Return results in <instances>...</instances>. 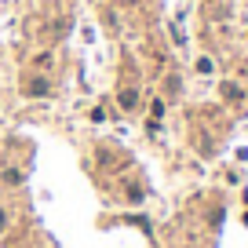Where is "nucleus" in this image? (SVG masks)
Returning <instances> with one entry per match:
<instances>
[{"instance_id": "nucleus-1", "label": "nucleus", "mask_w": 248, "mask_h": 248, "mask_svg": "<svg viewBox=\"0 0 248 248\" xmlns=\"http://www.w3.org/2000/svg\"><path fill=\"white\" fill-rule=\"evenodd\" d=\"M4 226H8V208H0V233H4Z\"/></svg>"}]
</instances>
